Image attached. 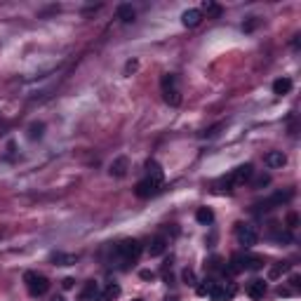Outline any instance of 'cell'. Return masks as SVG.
Here are the masks:
<instances>
[{
	"instance_id": "1",
	"label": "cell",
	"mask_w": 301,
	"mask_h": 301,
	"mask_svg": "<svg viewBox=\"0 0 301 301\" xmlns=\"http://www.w3.org/2000/svg\"><path fill=\"white\" fill-rule=\"evenodd\" d=\"M139 257H141V242L134 240V238H127V240H122V242H118L113 247V259H116V264L120 269L134 266L139 261Z\"/></svg>"
},
{
	"instance_id": "2",
	"label": "cell",
	"mask_w": 301,
	"mask_h": 301,
	"mask_svg": "<svg viewBox=\"0 0 301 301\" xmlns=\"http://www.w3.org/2000/svg\"><path fill=\"white\" fill-rule=\"evenodd\" d=\"M160 87H162V99L170 104V106H179L181 104V92L177 87V75L165 73L160 78Z\"/></svg>"
},
{
	"instance_id": "3",
	"label": "cell",
	"mask_w": 301,
	"mask_h": 301,
	"mask_svg": "<svg viewBox=\"0 0 301 301\" xmlns=\"http://www.w3.org/2000/svg\"><path fill=\"white\" fill-rule=\"evenodd\" d=\"M24 282H26V290H29L31 297H43L45 292L50 290V280L45 278L43 273H35V271H26Z\"/></svg>"
},
{
	"instance_id": "4",
	"label": "cell",
	"mask_w": 301,
	"mask_h": 301,
	"mask_svg": "<svg viewBox=\"0 0 301 301\" xmlns=\"http://www.w3.org/2000/svg\"><path fill=\"white\" fill-rule=\"evenodd\" d=\"M160 188H162V181L150 179V177H144V179L134 186V195H137V198H144V200H149V198H155V195L160 193Z\"/></svg>"
},
{
	"instance_id": "5",
	"label": "cell",
	"mask_w": 301,
	"mask_h": 301,
	"mask_svg": "<svg viewBox=\"0 0 301 301\" xmlns=\"http://www.w3.org/2000/svg\"><path fill=\"white\" fill-rule=\"evenodd\" d=\"M236 238L242 247H254L259 240V233L252 224H242V221H240V224H236Z\"/></svg>"
},
{
	"instance_id": "6",
	"label": "cell",
	"mask_w": 301,
	"mask_h": 301,
	"mask_svg": "<svg viewBox=\"0 0 301 301\" xmlns=\"http://www.w3.org/2000/svg\"><path fill=\"white\" fill-rule=\"evenodd\" d=\"M252 174H254V167H252L249 162H245V165H238L236 170H231V172L226 174V177H228L231 186H233V188H238V186L247 183L249 179H252Z\"/></svg>"
},
{
	"instance_id": "7",
	"label": "cell",
	"mask_w": 301,
	"mask_h": 301,
	"mask_svg": "<svg viewBox=\"0 0 301 301\" xmlns=\"http://www.w3.org/2000/svg\"><path fill=\"white\" fill-rule=\"evenodd\" d=\"M236 285L233 282H216L214 280V285H212V290H210V299H214V301H231L233 297H236Z\"/></svg>"
},
{
	"instance_id": "8",
	"label": "cell",
	"mask_w": 301,
	"mask_h": 301,
	"mask_svg": "<svg viewBox=\"0 0 301 301\" xmlns=\"http://www.w3.org/2000/svg\"><path fill=\"white\" fill-rule=\"evenodd\" d=\"M292 198H294V191H278V193H273L266 200V203H261V205H257V207H264V210H271V207H282L285 203H290Z\"/></svg>"
},
{
	"instance_id": "9",
	"label": "cell",
	"mask_w": 301,
	"mask_h": 301,
	"mask_svg": "<svg viewBox=\"0 0 301 301\" xmlns=\"http://www.w3.org/2000/svg\"><path fill=\"white\" fill-rule=\"evenodd\" d=\"M226 269H228V273L249 271V254H233V257H231V264H228Z\"/></svg>"
},
{
	"instance_id": "10",
	"label": "cell",
	"mask_w": 301,
	"mask_h": 301,
	"mask_svg": "<svg viewBox=\"0 0 301 301\" xmlns=\"http://www.w3.org/2000/svg\"><path fill=\"white\" fill-rule=\"evenodd\" d=\"M127 170H129V160L125 158V155H120V158H116V160L111 162L108 174H111V177H116V179H122V177L127 174Z\"/></svg>"
},
{
	"instance_id": "11",
	"label": "cell",
	"mask_w": 301,
	"mask_h": 301,
	"mask_svg": "<svg viewBox=\"0 0 301 301\" xmlns=\"http://www.w3.org/2000/svg\"><path fill=\"white\" fill-rule=\"evenodd\" d=\"M264 162L269 165L271 170H280V167H285V162H287V155H285L282 150H271V153H266Z\"/></svg>"
},
{
	"instance_id": "12",
	"label": "cell",
	"mask_w": 301,
	"mask_h": 301,
	"mask_svg": "<svg viewBox=\"0 0 301 301\" xmlns=\"http://www.w3.org/2000/svg\"><path fill=\"white\" fill-rule=\"evenodd\" d=\"M200 22H203V12L195 10V7H191V10H186L181 14V24L186 26V29H195Z\"/></svg>"
},
{
	"instance_id": "13",
	"label": "cell",
	"mask_w": 301,
	"mask_h": 301,
	"mask_svg": "<svg viewBox=\"0 0 301 301\" xmlns=\"http://www.w3.org/2000/svg\"><path fill=\"white\" fill-rule=\"evenodd\" d=\"M120 297V285L118 282H108L104 290L97 294V301H116Z\"/></svg>"
},
{
	"instance_id": "14",
	"label": "cell",
	"mask_w": 301,
	"mask_h": 301,
	"mask_svg": "<svg viewBox=\"0 0 301 301\" xmlns=\"http://www.w3.org/2000/svg\"><path fill=\"white\" fill-rule=\"evenodd\" d=\"M149 254L150 257H160V254H165V249H167V238H162V236H155L153 240L149 242Z\"/></svg>"
},
{
	"instance_id": "15",
	"label": "cell",
	"mask_w": 301,
	"mask_h": 301,
	"mask_svg": "<svg viewBox=\"0 0 301 301\" xmlns=\"http://www.w3.org/2000/svg\"><path fill=\"white\" fill-rule=\"evenodd\" d=\"M247 294H249V299H264V294H266V282L264 280H252L247 285Z\"/></svg>"
},
{
	"instance_id": "16",
	"label": "cell",
	"mask_w": 301,
	"mask_h": 301,
	"mask_svg": "<svg viewBox=\"0 0 301 301\" xmlns=\"http://www.w3.org/2000/svg\"><path fill=\"white\" fill-rule=\"evenodd\" d=\"M99 294V285L94 282V280H87L85 287L80 290V301H94Z\"/></svg>"
},
{
	"instance_id": "17",
	"label": "cell",
	"mask_w": 301,
	"mask_h": 301,
	"mask_svg": "<svg viewBox=\"0 0 301 301\" xmlns=\"http://www.w3.org/2000/svg\"><path fill=\"white\" fill-rule=\"evenodd\" d=\"M50 261H52V264H57V266H71V264H75V261H78V254L54 252V254H50Z\"/></svg>"
},
{
	"instance_id": "18",
	"label": "cell",
	"mask_w": 301,
	"mask_h": 301,
	"mask_svg": "<svg viewBox=\"0 0 301 301\" xmlns=\"http://www.w3.org/2000/svg\"><path fill=\"white\" fill-rule=\"evenodd\" d=\"M200 12H205L207 14V19H219L221 17V5H216V2H212V0H205L203 2V10Z\"/></svg>"
},
{
	"instance_id": "19",
	"label": "cell",
	"mask_w": 301,
	"mask_h": 301,
	"mask_svg": "<svg viewBox=\"0 0 301 301\" xmlns=\"http://www.w3.org/2000/svg\"><path fill=\"white\" fill-rule=\"evenodd\" d=\"M118 19L122 24H132V22H134V7H132V5H127V2L118 5Z\"/></svg>"
},
{
	"instance_id": "20",
	"label": "cell",
	"mask_w": 301,
	"mask_h": 301,
	"mask_svg": "<svg viewBox=\"0 0 301 301\" xmlns=\"http://www.w3.org/2000/svg\"><path fill=\"white\" fill-rule=\"evenodd\" d=\"M146 177H150V179H158V181H162V167L158 160H146Z\"/></svg>"
},
{
	"instance_id": "21",
	"label": "cell",
	"mask_w": 301,
	"mask_h": 301,
	"mask_svg": "<svg viewBox=\"0 0 301 301\" xmlns=\"http://www.w3.org/2000/svg\"><path fill=\"white\" fill-rule=\"evenodd\" d=\"M290 90H292V80L290 78H278L275 83H273V94H290Z\"/></svg>"
},
{
	"instance_id": "22",
	"label": "cell",
	"mask_w": 301,
	"mask_h": 301,
	"mask_svg": "<svg viewBox=\"0 0 301 301\" xmlns=\"http://www.w3.org/2000/svg\"><path fill=\"white\" fill-rule=\"evenodd\" d=\"M195 219H198V224L207 226V224H212V221H214V212H212L210 207H200V210L195 212Z\"/></svg>"
},
{
	"instance_id": "23",
	"label": "cell",
	"mask_w": 301,
	"mask_h": 301,
	"mask_svg": "<svg viewBox=\"0 0 301 301\" xmlns=\"http://www.w3.org/2000/svg\"><path fill=\"white\" fill-rule=\"evenodd\" d=\"M43 132H45V122H33L31 127H29V139L31 141L40 139V137H43Z\"/></svg>"
},
{
	"instance_id": "24",
	"label": "cell",
	"mask_w": 301,
	"mask_h": 301,
	"mask_svg": "<svg viewBox=\"0 0 301 301\" xmlns=\"http://www.w3.org/2000/svg\"><path fill=\"white\" fill-rule=\"evenodd\" d=\"M285 271H290V264H287V261H280V264H275V266L269 271V275L271 278H278L280 273H285Z\"/></svg>"
},
{
	"instance_id": "25",
	"label": "cell",
	"mask_w": 301,
	"mask_h": 301,
	"mask_svg": "<svg viewBox=\"0 0 301 301\" xmlns=\"http://www.w3.org/2000/svg\"><path fill=\"white\" fill-rule=\"evenodd\" d=\"M212 285H214V280H210V278L205 280L203 285H198V290H195V292H198V297H207V294H210V290H212Z\"/></svg>"
},
{
	"instance_id": "26",
	"label": "cell",
	"mask_w": 301,
	"mask_h": 301,
	"mask_svg": "<svg viewBox=\"0 0 301 301\" xmlns=\"http://www.w3.org/2000/svg\"><path fill=\"white\" fill-rule=\"evenodd\" d=\"M269 183H271V177H269V174H259L257 179L252 181V186H254V188H264V186H269Z\"/></svg>"
},
{
	"instance_id": "27",
	"label": "cell",
	"mask_w": 301,
	"mask_h": 301,
	"mask_svg": "<svg viewBox=\"0 0 301 301\" xmlns=\"http://www.w3.org/2000/svg\"><path fill=\"white\" fill-rule=\"evenodd\" d=\"M181 278H183V282H186V285H195V273L191 269H183Z\"/></svg>"
},
{
	"instance_id": "28",
	"label": "cell",
	"mask_w": 301,
	"mask_h": 301,
	"mask_svg": "<svg viewBox=\"0 0 301 301\" xmlns=\"http://www.w3.org/2000/svg\"><path fill=\"white\" fill-rule=\"evenodd\" d=\"M264 266V259L261 257H249V271H259Z\"/></svg>"
},
{
	"instance_id": "29",
	"label": "cell",
	"mask_w": 301,
	"mask_h": 301,
	"mask_svg": "<svg viewBox=\"0 0 301 301\" xmlns=\"http://www.w3.org/2000/svg\"><path fill=\"white\" fill-rule=\"evenodd\" d=\"M297 224H299V216L294 214V212H292V214H287V228H297Z\"/></svg>"
},
{
	"instance_id": "30",
	"label": "cell",
	"mask_w": 301,
	"mask_h": 301,
	"mask_svg": "<svg viewBox=\"0 0 301 301\" xmlns=\"http://www.w3.org/2000/svg\"><path fill=\"white\" fill-rule=\"evenodd\" d=\"M221 127H224V122H219V125H214V127L205 129V132H203V137H214V134H216V132H219Z\"/></svg>"
},
{
	"instance_id": "31",
	"label": "cell",
	"mask_w": 301,
	"mask_h": 301,
	"mask_svg": "<svg viewBox=\"0 0 301 301\" xmlns=\"http://www.w3.org/2000/svg\"><path fill=\"white\" fill-rule=\"evenodd\" d=\"M61 287H64V290H73V287H75V280L73 278H64V280H61Z\"/></svg>"
},
{
	"instance_id": "32",
	"label": "cell",
	"mask_w": 301,
	"mask_h": 301,
	"mask_svg": "<svg viewBox=\"0 0 301 301\" xmlns=\"http://www.w3.org/2000/svg\"><path fill=\"white\" fill-rule=\"evenodd\" d=\"M137 61H127V66H125V73H132V71H137Z\"/></svg>"
},
{
	"instance_id": "33",
	"label": "cell",
	"mask_w": 301,
	"mask_h": 301,
	"mask_svg": "<svg viewBox=\"0 0 301 301\" xmlns=\"http://www.w3.org/2000/svg\"><path fill=\"white\" fill-rule=\"evenodd\" d=\"M292 287H294V290H299V287H301V278H299V275H292Z\"/></svg>"
},
{
	"instance_id": "34",
	"label": "cell",
	"mask_w": 301,
	"mask_h": 301,
	"mask_svg": "<svg viewBox=\"0 0 301 301\" xmlns=\"http://www.w3.org/2000/svg\"><path fill=\"white\" fill-rule=\"evenodd\" d=\"M257 24H259V22H257V19H254V17H252V22H249L247 26H242V29H245V31H252V29H254Z\"/></svg>"
},
{
	"instance_id": "35",
	"label": "cell",
	"mask_w": 301,
	"mask_h": 301,
	"mask_svg": "<svg viewBox=\"0 0 301 301\" xmlns=\"http://www.w3.org/2000/svg\"><path fill=\"white\" fill-rule=\"evenodd\" d=\"M141 278H144V280H153V278H155V275H153L150 271H141Z\"/></svg>"
},
{
	"instance_id": "36",
	"label": "cell",
	"mask_w": 301,
	"mask_h": 301,
	"mask_svg": "<svg viewBox=\"0 0 301 301\" xmlns=\"http://www.w3.org/2000/svg\"><path fill=\"white\" fill-rule=\"evenodd\" d=\"M52 301H66V299H64V297H61V294H54V297H52Z\"/></svg>"
},
{
	"instance_id": "37",
	"label": "cell",
	"mask_w": 301,
	"mask_h": 301,
	"mask_svg": "<svg viewBox=\"0 0 301 301\" xmlns=\"http://www.w3.org/2000/svg\"><path fill=\"white\" fill-rule=\"evenodd\" d=\"M165 301H179L177 297H165Z\"/></svg>"
},
{
	"instance_id": "38",
	"label": "cell",
	"mask_w": 301,
	"mask_h": 301,
	"mask_svg": "<svg viewBox=\"0 0 301 301\" xmlns=\"http://www.w3.org/2000/svg\"><path fill=\"white\" fill-rule=\"evenodd\" d=\"M132 301H144V299H132Z\"/></svg>"
}]
</instances>
